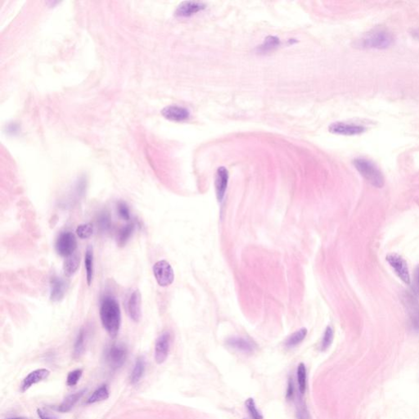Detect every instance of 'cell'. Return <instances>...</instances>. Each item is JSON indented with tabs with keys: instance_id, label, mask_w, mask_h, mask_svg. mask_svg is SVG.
I'll return each instance as SVG.
<instances>
[{
	"instance_id": "33",
	"label": "cell",
	"mask_w": 419,
	"mask_h": 419,
	"mask_svg": "<svg viewBox=\"0 0 419 419\" xmlns=\"http://www.w3.org/2000/svg\"><path fill=\"white\" fill-rule=\"evenodd\" d=\"M297 419H309V411L302 400L297 405Z\"/></svg>"
},
{
	"instance_id": "30",
	"label": "cell",
	"mask_w": 419,
	"mask_h": 419,
	"mask_svg": "<svg viewBox=\"0 0 419 419\" xmlns=\"http://www.w3.org/2000/svg\"><path fill=\"white\" fill-rule=\"evenodd\" d=\"M94 232V227L91 224H84L78 226L76 229V233L82 239H86L91 237Z\"/></svg>"
},
{
	"instance_id": "31",
	"label": "cell",
	"mask_w": 419,
	"mask_h": 419,
	"mask_svg": "<svg viewBox=\"0 0 419 419\" xmlns=\"http://www.w3.org/2000/svg\"><path fill=\"white\" fill-rule=\"evenodd\" d=\"M83 370L82 369H76L73 371L70 372L67 376V384L68 386H74L79 382L81 379Z\"/></svg>"
},
{
	"instance_id": "6",
	"label": "cell",
	"mask_w": 419,
	"mask_h": 419,
	"mask_svg": "<svg viewBox=\"0 0 419 419\" xmlns=\"http://www.w3.org/2000/svg\"><path fill=\"white\" fill-rule=\"evenodd\" d=\"M56 251L61 257H68L74 254L77 248L76 237L72 232H63L56 242Z\"/></svg>"
},
{
	"instance_id": "38",
	"label": "cell",
	"mask_w": 419,
	"mask_h": 419,
	"mask_svg": "<svg viewBox=\"0 0 419 419\" xmlns=\"http://www.w3.org/2000/svg\"><path fill=\"white\" fill-rule=\"evenodd\" d=\"M27 419V418H24V417H18V418H12V419Z\"/></svg>"
},
{
	"instance_id": "34",
	"label": "cell",
	"mask_w": 419,
	"mask_h": 419,
	"mask_svg": "<svg viewBox=\"0 0 419 419\" xmlns=\"http://www.w3.org/2000/svg\"><path fill=\"white\" fill-rule=\"evenodd\" d=\"M98 222H99L100 227L103 230H108L110 228V218H109V216L106 213L101 215L99 220H98Z\"/></svg>"
},
{
	"instance_id": "21",
	"label": "cell",
	"mask_w": 419,
	"mask_h": 419,
	"mask_svg": "<svg viewBox=\"0 0 419 419\" xmlns=\"http://www.w3.org/2000/svg\"><path fill=\"white\" fill-rule=\"evenodd\" d=\"M145 369H146V361L143 357H139L136 359L133 370L129 376V381L132 385H135L139 382L144 376Z\"/></svg>"
},
{
	"instance_id": "11",
	"label": "cell",
	"mask_w": 419,
	"mask_h": 419,
	"mask_svg": "<svg viewBox=\"0 0 419 419\" xmlns=\"http://www.w3.org/2000/svg\"><path fill=\"white\" fill-rule=\"evenodd\" d=\"M127 312L133 321L139 323L142 318V296L139 290L132 292L127 301Z\"/></svg>"
},
{
	"instance_id": "24",
	"label": "cell",
	"mask_w": 419,
	"mask_h": 419,
	"mask_svg": "<svg viewBox=\"0 0 419 419\" xmlns=\"http://www.w3.org/2000/svg\"><path fill=\"white\" fill-rule=\"evenodd\" d=\"M108 398H109V390H108V386L102 385L96 390H94V392L90 395V397L88 399L86 403L89 405H92V404L108 400Z\"/></svg>"
},
{
	"instance_id": "29",
	"label": "cell",
	"mask_w": 419,
	"mask_h": 419,
	"mask_svg": "<svg viewBox=\"0 0 419 419\" xmlns=\"http://www.w3.org/2000/svg\"><path fill=\"white\" fill-rule=\"evenodd\" d=\"M245 406L247 408L248 414L250 417L252 419H264L263 415H261V413L259 411L257 408L256 403L253 398H248L246 402H245Z\"/></svg>"
},
{
	"instance_id": "7",
	"label": "cell",
	"mask_w": 419,
	"mask_h": 419,
	"mask_svg": "<svg viewBox=\"0 0 419 419\" xmlns=\"http://www.w3.org/2000/svg\"><path fill=\"white\" fill-rule=\"evenodd\" d=\"M386 260L390 267L392 268L395 274L398 276V278H400V280L404 282L405 284L410 285L411 282L410 270H409L407 262L405 259L400 257V255L391 253L386 256Z\"/></svg>"
},
{
	"instance_id": "4",
	"label": "cell",
	"mask_w": 419,
	"mask_h": 419,
	"mask_svg": "<svg viewBox=\"0 0 419 419\" xmlns=\"http://www.w3.org/2000/svg\"><path fill=\"white\" fill-rule=\"evenodd\" d=\"M128 350L122 344H113L105 351V362L113 371L124 365L127 359Z\"/></svg>"
},
{
	"instance_id": "23",
	"label": "cell",
	"mask_w": 419,
	"mask_h": 419,
	"mask_svg": "<svg viewBox=\"0 0 419 419\" xmlns=\"http://www.w3.org/2000/svg\"><path fill=\"white\" fill-rule=\"evenodd\" d=\"M297 376L298 391H299L300 395L302 396L305 392L307 384L306 368L303 363H301L297 367Z\"/></svg>"
},
{
	"instance_id": "12",
	"label": "cell",
	"mask_w": 419,
	"mask_h": 419,
	"mask_svg": "<svg viewBox=\"0 0 419 419\" xmlns=\"http://www.w3.org/2000/svg\"><path fill=\"white\" fill-rule=\"evenodd\" d=\"M226 343L229 347L243 354H252L257 349V343L251 339L241 338V337H232V338H229Z\"/></svg>"
},
{
	"instance_id": "10",
	"label": "cell",
	"mask_w": 419,
	"mask_h": 419,
	"mask_svg": "<svg viewBox=\"0 0 419 419\" xmlns=\"http://www.w3.org/2000/svg\"><path fill=\"white\" fill-rule=\"evenodd\" d=\"M328 129L333 134L346 135V136L358 135L366 131V128L364 127V125L346 122L333 123Z\"/></svg>"
},
{
	"instance_id": "5",
	"label": "cell",
	"mask_w": 419,
	"mask_h": 419,
	"mask_svg": "<svg viewBox=\"0 0 419 419\" xmlns=\"http://www.w3.org/2000/svg\"><path fill=\"white\" fill-rule=\"evenodd\" d=\"M403 302L410 318V325L415 333H419V302L414 293L405 292Z\"/></svg>"
},
{
	"instance_id": "26",
	"label": "cell",
	"mask_w": 419,
	"mask_h": 419,
	"mask_svg": "<svg viewBox=\"0 0 419 419\" xmlns=\"http://www.w3.org/2000/svg\"><path fill=\"white\" fill-rule=\"evenodd\" d=\"M134 226L133 224H129L125 227H123L119 231L117 235V242L120 246H124L126 243L132 233L134 232Z\"/></svg>"
},
{
	"instance_id": "9",
	"label": "cell",
	"mask_w": 419,
	"mask_h": 419,
	"mask_svg": "<svg viewBox=\"0 0 419 419\" xmlns=\"http://www.w3.org/2000/svg\"><path fill=\"white\" fill-rule=\"evenodd\" d=\"M171 334L165 332L159 336L155 345V360L158 364H161L167 359L171 345Z\"/></svg>"
},
{
	"instance_id": "35",
	"label": "cell",
	"mask_w": 419,
	"mask_h": 419,
	"mask_svg": "<svg viewBox=\"0 0 419 419\" xmlns=\"http://www.w3.org/2000/svg\"><path fill=\"white\" fill-rule=\"evenodd\" d=\"M413 291L415 296H419V266H418L415 272L414 283H413Z\"/></svg>"
},
{
	"instance_id": "19",
	"label": "cell",
	"mask_w": 419,
	"mask_h": 419,
	"mask_svg": "<svg viewBox=\"0 0 419 419\" xmlns=\"http://www.w3.org/2000/svg\"><path fill=\"white\" fill-rule=\"evenodd\" d=\"M94 249H93V247L89 246L87 247L85 256H84V267H85V270H86L87 283L89 286L91 285L93 279H94Z\"/></svg>"
},
{
	"instance_id": "14",
	"label": "cell",
	"mask_w": 419,
	"mask_h": 419,
	"mask_svg": "<svg viewBox=\"0 0 419 419\" xmlns=\"http://www.w3.org/2000/svg\"><path fill=\"white\" fill-rule=\"evenodd\" d=\"M67 290V283L63 278L53 276L50 279V300L59 302L64 298Z\"/></svg>"
},
{
	"instance_id": "27",
	"label": "cell",
	"mask_w": 419,
	"mask_h": 419,
	"mask_svg": "<svg viewBox=\"0 0 419 419\" xmlns=\"http://www.w3.org/2000/svg\"><path fill=\"white\" fill-rule=\"evenodd\" d=\"M279 45H280L279 38H277L275 36H268L260 47V51L262 53L269 52V51L273 50L274 48H277Z\"/></svg>"
},
{
	"instance_id": "28",
	"label": "cell",
	"mask_w": 419,
	"mask_h": 419,
	"mask_svg": "<svg viewBox=\"0 0 419 419\" xmlns=\"http://www.w3.org/2000/svg\"><path fill=\"white\" fill-rule=\"evenodd\" d=\"M333 338H334V331L331 326H328L326 328L322 338L321 345H320L322 351H325L330 347L333 343Z\"/></svg>"
},
{
	"instance_id": "36",
	"label": "cell",
	"mask_w": 419,
	"mask_h": 419,
	"mask_svg": "<svg viewBox=\"0 0 419 419\" xmlns=\"http://www.w3.org/2000/svg\"><path fill=\"white\" fill-rule=\"evenodd\" d=\"M295 395V386L293 382V379H289L288 384V388H287V392H286V399L288 400H291L293 399Z\"/></svg>"
},
{
	"instance_id": "13",
	"label": "cell",
	"mask_w": 419,
	"mask_h": 419,
	"mask_svg": "<svg viewBox=\"0 0 419 419\" xmlns=\"http://www.w3.org/2000/svg\"><path fill=\"white\" fill-rule=\"evenodd\" d=\"M49 374L50 372L46 369H36L35 371L30 373L22 381V386H21L22 392H25L27 390H29L30 388L34 385L44 381L48 379Z\"/></svg>"
},
{
	"instance_id": "18",
	"label": "cell",
	"mask_w": 419,
	"mask_h": 419,
	"mask_svg": "<svg viewBox=\"0 0 419 419\" xmlns=\"http://www.w3.org/2000/svg\"><path fill=\"white\" fill-rule=\"evenodd\" d=\"M87 339H88V331L86 328H82L79 330L75 342L74 351H73V356L75 359H79L84 354L86 348Z\"/></svg>"
},
{
	"instance_id": "22",
	"label": "cell",
	"mask_w": 419,
	"mask_h": 419,
	"mask_svg": "<svg viewBox=\"0 0 419 419\" xmlns=\"http://www.w3.org/2000/svg\"><path fill=\"white\" fill-rule=\"evenodd\" d=\"M79 265H80V257L79 255L74 253L72 256L67 257L63 265L65 274L67 277L73 275L76 273V271L79 268Z\"/></svg>"
},
{
	"instance_id": "16",
	"label": "cell",
	"mask_w": 419,
	"mask_h": 419,
	"mask_svg": "<svg viewBox=\"0 0 419 419\" xmlns=\"http://www.w3.org/2000/svg\"><path fill=\"white\" fill-rule=\"evenodd\" d=\"M206 7L203 2L196 1H185L179 5L175 11V15L180 17H191L196 12H200Z\"/></svg>"
},
{
	"instance_id": "37",
	"label": "cell",
	"mask_w": 419,
	"mask_h": 419,
	"mask_svg": "<svg viewBox=\"0 0 419 419\" xmlns=\"http://www.w3.org/2000/svg\"><path fill=\"white\" fill-rule=\"evenodd\" d=\"M37 414H38V418L40 419H58V418L55 417V416L49 415L48 413L45 412L43 410H39V409L37 410Z\"/></svg>"
},
{
	"instance_id": "25",
	"label": "cell",
	"mask_w": 419,
	"mask_h": 419,
	"mask_svg": "<svg viewBox=\"0 0 419 419\" xmlns=\"http://www.w3.org/2000/svg\"><path fill=\"white\" fill-rule=\"evenodd\" d=\"M306 328H301L299 330L292 333V335L286 340L285 345L288 348H293L299 345L304 341L307 335Z\"/></svg>"
},
{
	"instance_id": "3",
	"label": "cell",
	"mask_w": 419,
	"mask_h": 419,
	"mask_svg": "<svg viewBox=\"0 0 419 419\" xmlns=\"http://www.w3.org/2000/svg\"><path fill=\"white\" fill-rule=\"evenodd\" d=\"M353 163L358 172L372 186L379 189L383 187L385 184L383 175L373 161L364 157H359L355 159Z\"/></svg>"
},
{
	"instance_id": "15",
	"label": "cell",
	"mask_w": 419,
	"mask_h": 419,
	"mask_svg": "<svg viewBox=\"0 0 419 419\" xmlns=\"http://www.w3.org/2000/svg\"><path fill=\"white\" fill-rule=\"evenodd\" d=\"M163 116L172 121H184L190 118V111L179 106H169L161 111Z\"/></svg>"
},
{
	"instance_id": "8",
	"label": "cell",
	"mask_w": 419,
	"mask_h": 419,
	"mask_svg": "<svg viewBox=\"0 0 419 419\" xmlns=\"http://www.w3.org/2000/svg\"><path fill=\"white\" fill-rule=\"evenodd\" d=\"M153 273L156 282L161 287L171 285L175 279V273L170 263L160 261L153 266Z\"/></svg>"
},
{
	"instance_id": "32",
	"label": "cell",
	"mask_w": 419,
	"mask_h": 419,
	"mask_svg": "<svg viewBox=\"0 0 419 419\" xmlns=\"http://www.w3.org/2000/svg\"><path fill=\"white\" fill-rule=\"evenodd\" d=\"M117 211L119 216L125 221H129L130 219V212L128 207L127 204L123 201H120L117 205Z\"/></svg>"
},
{
	"instance_id": "17",
	"label": "cell",
	"mask_w": 419,
	"mask_h": 419,
	"mask_svg": "<svg viewBox=\"0 0 419 419\" xmlns=\"http://www.w3.org/2000/svg\"><path fill=\"white\" fill-rule=\"evenodd\" d=\"M228 182H229V172L226 167L221 166L217 170L216 177V196L219 201H223L224 197L226 196Z\"/></svg>"
},
{
	"instance_id": "20",
	"label": "cell",
	"mask_w": 419,
	"mask_h": 419,
	"mask_svg": "<svg viewBox=\"0 0 419 419\" xmlns=\"http://www.w3.org/2000/svg\"><path fill=\"white\" fill-rule=\"evenodd\" d=\"M86 390H79L78 392L74 393L72 395H68L63 402L59 406L56 408V410H58V412L67 413L69 412L70 410H72V408L74 407L75 405H76V403L81 399L82 396L84 395Z\"/></svg>"
},
{
	"instance_id": "2",
	"label": "cell",
	"mask_w": 419,
	"mask_h": 419,
	"mask_svg": "<svg viewBox=\"0 0 419 419\" xmlns=\"http://www.w3.org/2000/svg\"><path fill=\"white\" fill-rule=\"evenodd\" d=\"M395 38L391 32L385 29H375L365 34L357 42L359 48L367 49H386L392 45Z\"/></svg>"
},
{
	"instance_id": "1",
	"label": "cell",
	"mask_w": 419,
	"mask_h": 419,
	"mask_svg": "<svg viewBox=\"0 0 419 419\" xmlns=\"http://www.w3.org/2000/svg\"><path fill=\"white\" fill-rule=\"evenodd\" d=\"M101 322L111 338H115L120 331L121 312L120 305L114 297L107 296L100 305Z\"/></svg>"
}]
</instances>
